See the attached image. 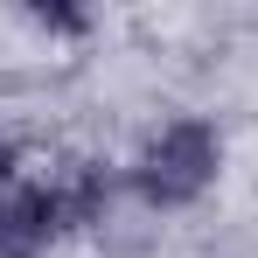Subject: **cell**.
<instances>
[{"mask_svg": "<svg viewBox=\"0 0 258 258\" xmlns=\"http://www.w3.org/2000/svg\"><path fill=\"white\" fill-rule=\"evenodd\" d=\"M216 168H223V140H216L210 119H168L140 147L133 188H140L147 210H188L216 188Z\"/></svg>", "mask_w": 258, "mask_h": 258, "instance_id": "cell-1", "label": "cell"}, {"mask_svg": "<svg viewBox=\"0 0 258 258\" xmlns=\"http://www.w3.org/2000/svg\"><path fill=\"white\" fill-rule=\"evenodd\" d=\"M56 230V203H49V181H21L7 174L0 181V258H35Z\"/></svg>", "mask_w": 258, "mask_h": 258, "instance_id": "cell-2", "label": "cell"}, {"mask_svg": "<svg viewBox=\"0 0 258 258\" xmlns=\"http://www.w3.org/2000/svg\"><path fill=\"white\" fill-rule=\"evenodd\" d=\"M0 161H7V147H0ZM0 181H7V174H0Z\"/></svg>", "mask_w": 258, "mask_h": 258, "instance_id": "cell-3", "label": "cell"}]
</instances>
